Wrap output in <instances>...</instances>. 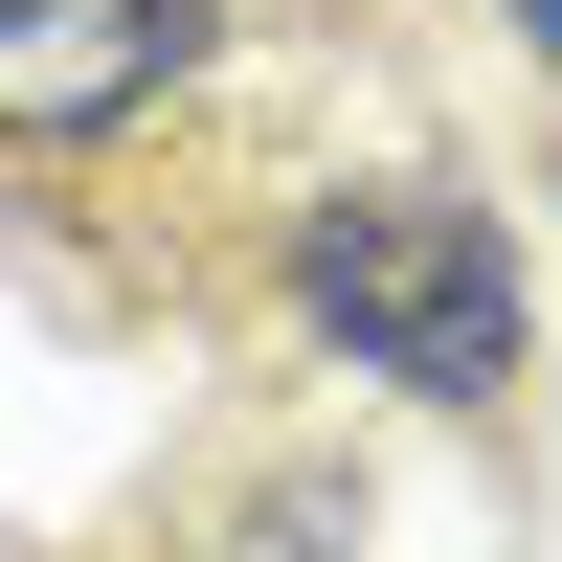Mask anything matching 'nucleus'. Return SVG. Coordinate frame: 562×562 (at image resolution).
<instances>
[{
    "instance_id": "nucleus-2",
    "label": "nucleus",
    "mask_w": 562,
    "mask_h": 562,
    "mask_svg": "<svg viewBox=\"0 0 562 562\" xmlns=\"http://www.w3.org/2000/svg\"><path fill=\"white\" fill-rule=\"evenodd\" d=\"M225 0H0V158H90L158 90H203Z\"/></svg>"
},
{
    "instance_id": "nucleus-1",
    "label": "nucleus",
    "mask_w": 562,
    "mask_h": 562,
    "mask_svg": "<svg viewBox=\"0 0 562 562\" xmlns=\"http://www.w3.org/2000/svg\"><path fill=\"white\" fill-rule=\"evenodd\" d=\"M293 338L338 360V383L495 405V383H518V338H540L518 225H495L473 180H315V203H293Z\"/></svg>"
},
{
    "instance_id": "nucleus-3",
    "label": "nucleus",
    "mask_w": 562,
    "mask_h": 562,
    "mask_svg": "<svg viewBox=\"0 0 562 562\" xmlns=\"http://www.w3.org/2000/svg\"><path fill=\"white\" fill-rule=\"evenodd\" d=\"M518 45H540V68H562V0H518Z\"/></svg>"
}]
</instances>
